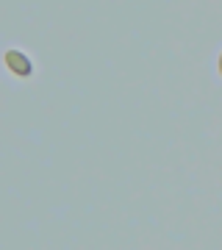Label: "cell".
Masks as SVG:
<instances>
[{"instance_id": "cell-2", "label": "cell", "mask_w": 222, "mask_h": 250, "mask_svg": "<svg viewBox=\"0 0 222 250\" xmlns=\"http://www.w3.org/2000/svg\"><path fill=\"white\" fill-rule=\"evenodd\" d=\"M220 75H222V53H220Z\"/></svg>"}, {"instance_id": "cell-1", "label": "cell", "mask_w": 222, "mask_h": 250, "mask_svg": "<svg viewBox=\"0 0 222 250\" xmlns=\"http://www.w3.org/2000/svg\"><path fill=\"white\" fill-rule=\"evenodd\" d=\"M6 67H9L14 75H20V78H28V75L34 72L31 59H28L25 53H20V50H9V53H6Z\"/></svg>"}]
</instances>
